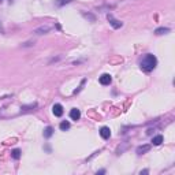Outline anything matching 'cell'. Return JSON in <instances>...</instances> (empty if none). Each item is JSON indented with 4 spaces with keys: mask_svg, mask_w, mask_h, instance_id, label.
Wrapping results in <instances>:
<instances>
[{
    "mask_svg": "<svg viewBox=\"0 0 175 175\" xmlns=\"http://www.w3.org/2000/svg\"><path fill=\"white\" fill-rule=\"evenodd\" d=\"M156 64H157V59H156L153 55L148 53V55L142 59V62H141V68H142L144 71H152L154 67H156Z\"/></svg>",
    "mask_w": 175,
    "mask_h": 175,
    "instance_id": "obj_1",
    "label": "cell"
},
{
    "mask_svg": "<svg viewBox=\"0 0 175 175\" xmlns=\"http://www.w3.org/2000/svg\"><path fill=\"white\" fill-rule=\"evenodd\" d=\"M107 18H108V21H109V23H111V25H112V27L113 29H119V27H122V25H123V23H122V22L120 21H118V19H115V18H113L112 15H107Z\"/></svg>",
    "mask_w": 175,
    "mask_h": 175,
    "instance_id": "obj_2",
    "label": "cell"
},
{
    "mask_svg": "<svg viewBox=\"0 0 175 175\" xmlns=\"http://www.w3.org/2000/svg\"><path fill=\"white\" fill-rule=\"evenodd\" d=\"M52 112L55 116H62L63 115V107L62 104H55L53 107H52Z\"/></svg>",
    "mask_w": 175,
    "mask_h": 175,
    "instance_id": "obj_3",
    "label": "cell"
},
{
    "mask_svg": "<svg viewBox=\"0 0 175 175\" xmlns=\"http://www.w3.org/2000/svg\"><path fill=\"white\" fill-rule=\"evenodd\" d=\"M100 135H101L104 139H108L109 137H111V130H109V127H107V126L101 127V129H100Z\"/></svg>",
    "mask_w": 175,
    "mask_h": 175,
    "instance_id": "obj_4",
    "label": "cell"
},
{
    "mask_svg": "<svg viewBox=\"0 0 175 175\" xmlns=\"http://www.w3.org/2000/svg\"><path fill=\"white\" fill-rule=\"evenodd\" d=\"M98 81H100V83H101V85H109V83H111V81H112V78H111V75H109V74H103V75L100 77V79H98Z\"/></svg>",
    "mask_w": 175,
    "mask_h": 175,
    "instance_id": "obj_5",
    "label": "cell"
},
{
    "mask_svg": "<svg viewBox=\"0 0 175 175\" xmlns=\"http://www.w3.org/2000/svg\"><path fill=\"white\" fill-rule=\"evenodd\" d=\"M70 118H71L72 120H78V119L81 118V112H79V109L72 108L71 111H70Z\"/></svg>",
    "mask_w": 175,
    "mask_h": 175,
    "instance_id": "obj_6",
    "label": "cell"
},
{
    "mask_svg": "<svg viewBox=\"0 0 175 175\" xmlns=\"http://www.w3.org/2000/svg\"><path fill=\"white\" fill-rule=\"evenodd\" d=\"M148 150H150V145H142V146H138V148H137V153L142 154V153H145V152H148Z\"/></svg>",
    "mask_w": 175,
    "mask_h": 175,
    "instance_id": "obj_7",
    "label": "cell"
},
{
    "mask_svg": "<svg viewBox=\"0 0 175 175\" xmlns=\"http://www.w3.org/2000/svg\"><path fill=\"white\" fill-rule=\"evenodd\" d=\"M163 142V135H156V137H153V139H152V144L153 145H160Z\"/></svg>",
    "mask_w": 175,
    "mask_h": 175,
    "instance_id": "obj_8",
    "label": "cell"
},
{
    "mask_svg": "<svg viewBox=\"0 0 175 175\" xmlns=\"http://www.w3.org/2000/svg\"><path fill=\"white\" fill-rule=\"evenodd\" d=\"M52 134H53V129H52L51 126H48V127L44 130V137H45V138H49Z\"/></svg>",
    "mask_w": 175,
    "mask_h": 175,
    "instance_id": "obj_9",
    "label": "cell"
},
{
    "mask_svg": "<svg viewBox=\"0 0 175 175\" xmlns=\"http://www.w3.org/2000/svg\"><path fill=\"white\" fill-rule=\"evenodd\" d=\"M49 29H51L49 26H41V27H38V29L36 30V33H37V34H42V33H46V31H49Z\"/></svg>",
    "mask_w": 175,
    "mask_h": 175,
    "instance_id": "obj_10",
    "label": "cell"
},
{
    "mask_svg": "<svg viewBox=\"0 0 175 175\" xmlns=\"http://www.w3.org/2000/svg\"><path fill=\"white\" fill-rule=\"evenodd\" d=\"M168 31H170L168 27H159V29L154 30V33H156V34H164V33H168Z\"/></svg>",
    "mask_w": 175,
    "mask_h": 175,
    "instance_id": "obj_11",
    "label": "cell"
},
{
    "mask_svg": "<svg viewBox=\"0 0 175 175\" xmlns=\"http://www.w3.org/2000/svg\"><path fill=\"white\" fill-rule=\"evenodd\" d=\"M70 129V122H67V120H63L62 123H60V130L63 131H66V130Z\"/></svg>",
    "mask_w": 175,
    "mask_h": 175,
    "instance_id": "obj_12",
    "label": "cell"
},
{
    "mask_svg": "<svg viewBox=\"0 0 175 175\" xmlns=\"http://www.w3.org/2000/svg\"><path fill=\"white\" fill-rule=\"evenodd\" d=\"M11 156H12V159L18 160L19 157H21V150H19V149H14V150H12V153H11Z\"/></svg>",
    "mask_w": 175,
    "mask_h": 175,
    "instance_id": "obj_13",
    "label": "cell"
},
{
    "mask_svg": "<svg viewBox=\"0 0 175 175\" xmlns=\"http://www.w3.org/2000/svg\"><path fill=\"white\" fill-rule=\"evenodd\" d=\"M71 0H55V3H56V5H59V7H62V5L67 4V3H70Z\"/></svg>",
    "mask_w": 175,
    "mask_h": 175,
    "instance_id": "obj_14",
    "label": "cell"
},
{
    "mask_svg": "<svg viewBox=\"0 0 175 175\" xmlns=\"http://www.w3.org/2000/svg\"><path fill=\"white\" fill-rule=\"evenodd\" d=\"M1 30H3V27H1V23H0V31H1Z\"/></svg>",
    "mask_w": 175,
    "mask_h": 175,
    "instance_id": "obj_15",
    "label": "cell"
},
{
    "mask_svg": "<svg viewBox=\"0 0 175 175\" xmlns=\"http://www.w3.org/2000/svg\"><path fill=\"white\" fill-rule=\"evenodd\" d=\"M0 1H3V0H0Z\"/></svg>",
    "mask_w": 175,
    "mask_h": 175,
    "instance_id": "obj_16",
    "label": "cell"
}]
</instances>
